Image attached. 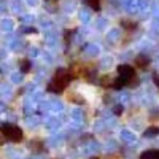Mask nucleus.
<instances>
[{
    "label": "nucleus",
    "mask_w": 159,
    "mask_h": 159,
    "mask_svg": "<svg viewBox=\"0 0 159 159\" xmlns=\"http://www.w3.org/2000/svg\"><path fill=\"white\" fill-rule=\"evenodd\" d=\"M70 80H72V73L69 70H57L54 78H52V81L48 84V89L51 92H62L65 88H67V84L70 83Z\"/></svg>",
    "instance_id": "1"
},
{
    "label": "nucleus",
    "mask_w": 159,
    "mask_h": 159,
    "mask_svg": "<svg viewBox=\"0 0 159 159\" xmlns=\"http://www.w3.org/2000/svg\"><path fill=\"white\" fill-rule=\"evenodd\" d=\"M0 132L3 134V137H7L11 142H21L22 140V130L15 124L3 123L2 126H0Z\"/></svg>",
    "instance_id": "2"
},
{
    "label": "nucleus",
    "mask_w": 159,
    "mask_h": 159,
    "mask_svg": "<svg viewBox=\"0 0 159 159\" xmlns=\"http://www.w3.org/2000/svg\"><path fill=\"white\" fill-rule=\"evenodd\" d=\"M140 159H159V150H148L142 153Z\"/></svg>",
    "instance_id": "3"
},
{
    "label": "nucleus",
    "mask_w": 159,
    "mask_h": 159,
    "mask_svg": "<svg viewBox=\"0 0 159 159\" xmlns=\"http://www.w3.org/2000/svg\"><path fill=\"white\" fill-rule=\"evenodd\" d=\"M148 62H150V59L148 57H145V56H139V57H135V64L139 65L140 69H145L148 65Z\"/></svg>",
    "instance_id": "4"
},
{
    "label": "nucleus",
    "mask_w": 159,
    "mask_h": 159,
    "mask_svg": "<svg viewBox=\"0 0 159 159\" xmlns=\"http://www.w3.org/2000/svg\"><path fill=\"white\" fill-rule=\"evenodd\" d=\"M86 3L89 7H92L94 10H99L100 8V0H86Z\"/></svg>",
    "instance_id": "5"
},
{
    "label": "nucleus",
    "mask_w": 159,
    "mask_h": 159,
    "mask_svg": "<svg viewBox=\"0 0 159 159\" xmlns=\"http://www.w3.org/2000/svg\"><path fill=\"white\" fill-rule=\"evenodd\" d=\"M21 70H22V72H29V70H30V62H29V61H22Z\"/></svg>",
    "instance_id": "6"
},
{
    "label": "nucleus",
    "mask_w": 159,
    "mask_h": 159,
    "mask_svg": "<svg viewBox=\"0 0 159 159\" xmlns=\"http://www.w3.org/2000/svg\"><path fill=\"white\" fill-rule=\"evenodd\" d=\"M157 127H153V129H150V130H147V132H145V135H153V134H157Z\"/></svg>",
    "instance_id": "7"
},
{
    "label": "nucleus",
    "mask_w": 159,
    "mask_h": 159,
    "mask_svg": "<svg viewBox=\"0 0 159 159\" xmlns=\"http://www.w3.org/2000/svg\"><path fill=\"white\" fill-rule=\"evenodd\" d=\"M115 113H118V115L123 113V107H116V108H115Z\"/></svg>",
    "instance_id": "8"
},
{
    "label": "nucleus",
    "mask_w": 159,
    "mask_h": 159,
    "mask_svg": "<svg viewBox=\"0 0 159 159\" xmlns=\"http://www.w3.org/2000/svg\"><path fill=\"white\" fill-rule=\"evenodd\" d=\"M154 83L159 86V75H154Z\"/></svg>",
    "instance_id": "9"
},
{
    "label": "nucleus",
    "mask_w": 159,
    "mask_h": 159,
    "mask_svg": "<svg viewBox=\"0 0 159 159\" xmlns=\"http://www.w3.org/2000/svg\"><path fill=\"white\" fill-rule=\"evenodd\" d=\"M96 159H97V157H96Z\"/></svg>",
    "instance_id": "10"
}]
</instances>
